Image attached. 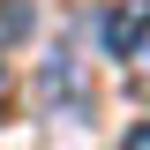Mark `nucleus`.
<instances>
[{
    "label": "nucleus",
    "instance_id": "nucleus-4",
    "mask_svg": "<svg viewBox=\"0 0 150 150\" xmlns=\"http://www.w3.org/2000/svg\"><path fill=\"white\" fill-rule=\"evenodd\" d=\"M120 150H150V120H143V128H128V143H120Z\"/></svg>",
    "mask_w": 150,
    "mask_h": 150
},
{
    "label": "nucleus",
    "instance_id": "nucleus-3",
    "mask_svg": "<svg viewBox=\"0 0 150 150\" xmlns=\"http://www.w3.org/2000/svg\"><path fill=\"white\" fill-rule=\"evenodd\" d=\"M135 60H143V68H135V90L150 98V45H143V53H135Z\"/></svg>",
    "mask_w": 150,
    "mask_h": 150
},
{
    "label": "nucleus",
    "instance_id": "nucleus-2",
    "mask_svg": "<svg viewBox=\"0 0 150 150\" xmlns=\"http://www.w3.org/2000/svg\"><path fill=\"white\" fill-rule=\"evenodd\" d=\"M45 105L53 112H68V120H90V83H83V75H75V45H60L53 60H45Z\"/></svg>",
    "mask_w": 150,
    "mask_h": 150
},
{
    "label": "nucleus",
    "instance_id": "nucleus-1",
    "mask_svg": "<svg viewBox=\"0 0 150 150\" xmlns=\"http://www.w3.org/2000/svg\"><path fill=\"white\" fill-rule=\"evenodd\" d=\"M98 45H105L112 60H135L150 45V0H112L105 23H98Z\"/></svg>",
    "mask_w": 150,
    "mask_h": 150
},
{
    "label": "nucleus",
    "instance_id": "nucleus-5",
    "mask_svg": "<svg viewBox=\"0 0 150 150\" xmlns=\"http://www.w3.org/2000/svg\"><path fill=\"white\" fill-rule=\"evenodd\" d=\"M0 90H8V75H0Z\"/></svg>",
    "mask_w": 150,
    "mask_h": 150
}]
</instances>
